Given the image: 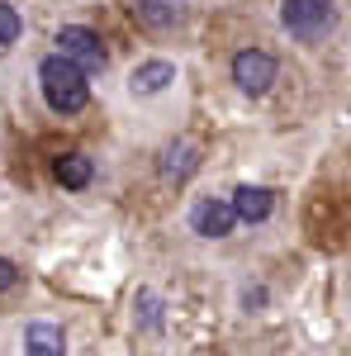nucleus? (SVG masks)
<instances>
[{"instance_id": "f257e3e1", "label": "nucleus", "mask_w": 351, "mask_h": 356, "mask_svg": "<svg viewBox=\"0 0 351 356\" xmlns=\"http://www.w3.org/2000/svg\"><path fill=\"white\" fill-rule=\"evenodd\" d=\"M38 81H43V100L53 114H81L90 100V81H85V67H76L67 53L43 57L38 67Z\"/></svg>"}, {"instance_id": "f03ea898", "label": "nucleus", "mask_w": 351, "mask_h": 356, "mask_svg": "<svg viewBox=\"0 0 351 356\" xmlns=\"http://www.w3.org/2000/svg\"><path fill=\"white\" fill-rule=\"evenodd\" d=\"M280 24L290 29L299 43H323L337 29V5L332 0H285L280 5Z\"/></svg>"}, {"instance_id": "7ed1b4c3", "label": "nucleus", "mask_w": 351, "mask_h": 356, "mask_svg": "<svg viewBox=\"0 0 351 356\" xmlns=\"http://www.w3.org/2000/svg\"><path fill=\"white\" fill-rule=\"evenodd\" d=\"M275 76H280V67H275V57L261 53V48H243V53L233 57V81H238V90H247V95H266L270 86H275Z\"/></svg>"}, {"instance_id": "20e7f679", "label": "nucleus", "mask_w": 351, "mask_h": 356, "mask_svg": "<svg viewBox=\"0 0 351 356\" xmlns=\"http://www.w3.org/2000/svg\"><path fill=\"white\" fill-rule=\"evenodd\" d=\"M57 53H67L76 67H85V76L105 67V43H100V33H90V29H81V24H67L57 33Z\"/></svg>"}, {"instance_id": "39448f33", "label": "nucleus", "mask_w": 351, "mask_h": 356, "mask_svg": "<svg viewBox=\"0 0 351 356\" xmlns=\"http://www.w3.org/2000/svg\"><path fill=\"white\" fill-rule=\"evenodd\" d=\"M129 10H133L138 24L152 29V33H166V29H176L186 19V0H129Z\"/></svg>"}, {"instance_id": "423d86ee", "label": "nucleus", "mask_w": 351, "mask_h": 356, "mask_svg": "<svg viewBox=\"0 0 351 356\" xmlns=\"http://www.w3.org/2000/svg\"><path fill=\"white\" fill-rule=\"evenodd\" d=\"M190 223H195V233H204V238H228L233 223H238V209L223 204V200H204V204H195Z\"/></svg>"}, {"instance_id": "0eeeda50", "label": "nucleus", "mask_w": 351, "mask_h": 356, "mask_svg": "<svg viewBox=\"0 0 351 356\" xmlns=\"http://www.w3.org/2000/svg\"><path fill=\"white\" fill-rule=\"evenodd\" d=\"M157 171H162V181H190L195 171H199V147L195 143H171L162 152V162H157Z\"/></svg>"}, {"instance_id": "6e6552de", "label": "nucleus", "mask_w": 351, "mask_h": 356, "mask_svg": "<svg viewBox=\"0 0 351 356\" xmlns=\"http://www.w3.org/2000/svg\"><path fill=\"white\" fill-rule=\"evenodd\" d=\"M171 81H176V67H171V62H162V57H152V62L133 67L129 90H133V95H157V90H166Z\"/></svg>"}, {"instance_id": "1a4fd4ad", "label": "nucleus", "mask_w": 351, "mask_h": 356, "mask_svg": "<svg viewBox=\"0 0 351 356\" xmlns=\"http://www.w3.org/2000/svg\"><path fill=\"white\" fill-rule=\"evenodd\" d=\"M53 176L67 186V191H85L90 176H95V162H90L85 152H62V157L53 162Z\"/></svg>"}, {"instance_id": "9d476101", "label": "nucleus", "mask_w": 351, "mask_h": 356, "mask_svg": "<svg viewBox=\"0 0 351 356\" xmlns=\"http://www.w3.org/2000/svg\"><path fill=\"white\" fill-rule=\"evenodd\" d=\"M270 191H261V186H238V195H233V209H238V219L243 223H261L270 219Z\"/></svg>"}, {"instance_id": "9b49d317", "label": "nucleus", "mask_w": 351, "mask_h": 356, "mask_svg": "<svg viewBox=\"0 0 351 356\" xmlns=\"http://www.w3.org/2000/svg\"><path fill=\"white\" fill-rule=\"evenodd\" d=\"M67 342H62V328L53 323H28L24 332V356H62Z\"/></svg>"}, {"instance_id": "f8f14e48", "label": "nucleus", "mask_w": 351, "mask_h": 356, "mask_svg": "<svg viewBox=\"0 0 351 356\" xmlns=\"http://www.w3.org/2000/svg\"><path fill=\"white\" fill-rule=\"evenodd\" d=\"M19 29H24V19H19V10L0 0V43H15V38H19Z\"/></svg>"}, {"instance_id": "ddd939ff", "label": "nucleus", "mask_w": 351, "mask_h": 356, "mask_svg": "<svg viewBox=\"0 0 351 356\" xmlns=\"http://www.w3.org/2000/svg\"><path fill=\"white\" fill-rule=\"evenodd\" d=\"M138 309H142V332L162 328V304H157V295H138Z\"/></svg>"}, {"instance_id": "4468645a", "label": "nucleus", "mask_w": 351, "mask_h": 356, "mask_svg": "<svg viewBox=\"0 0 351 356\" xmlns=\"http://www.w3.org/2000/svg\"><path fill=\"white\" fill-rule=\"evenodd\" d=\"M19 285V271H15V261H5L0 257V290H15Z\"/></svg>"}]
</instances>
